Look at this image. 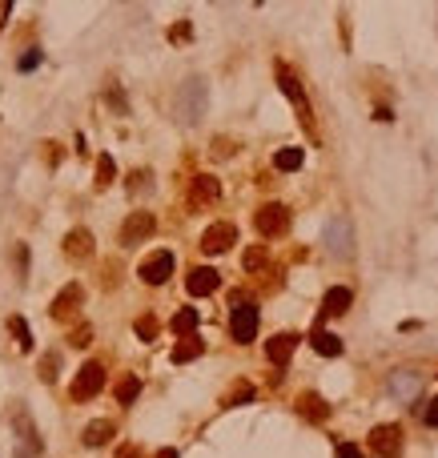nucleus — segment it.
I'll list each match as a JSON object with an SVG mask.
<instances>
[{
	"mask_svg": "<svg viewBox=\"0 0 438 458\" xmlns=\"http://www.w3.org/2000/svg\"><path fill=\"white\" fill-rule=\"evenodd\" d=\"M326 249L334 253V258H350L354 253V226H350V217L338 213V217H330L326 221V233H322Z\"/></svg>",
	"mask_w": 438,
	"mask_h": 458,
	"instance_id": "f257e3e1",
	"label": "nucleus"
},
{
	"mask_svg": "<svg viewBox=\"0 0 438 458\" xmlns=\"http://www.w3.org/2000/svg\"><path fill=\"white\" fill-rule=\"evenodd\" d=\"M229 334H233L238 346L254 342V338H258V306H249V302L233 306V313H229Z\"/></svg>",
	"mask_w": 438,
	"mask_h": 458,
	"instance_id": "f03ea898",
	"label": "nucleus"
},
{
	"mask_svg": "<svg viewBox=\"0 0 438 458\" xmlns=\"http://www.w3.org/2000/svg\"><path fill=\"white\" fill-rule=\"evenodd\" d=\"M370 450L378 458H398L402 455V426L398 422H382L370 430Z\"/></svg>",
	"mask_w": 438,
	"mask_h": 458,
	"instance_id": "7ed1b4c3",
	"label": "nucleus"
},
{
	"mask_svg": "<svg viewBox=\"0 0 438 458\" xmlns=\"http://www.w3.org/2000/svg\"><path fill=\"white\" fill-rule=\"evenodd\" d=\"M254 226H258L261 237H282V233L290 229V209H286V205H277V201H270V205H261V209H258Z\"/></svg>",
	"mask_w": 438,
	"mask_h": 458,
	"instance_id": "20e7f679",
	"label": "nucleus"
},
{
	"mask_svg": "<svg viewBox=\"0 0 438 458\" xmlns=\"http://www.w3.org/2000/svg\"><path fill=\"white\" fill-rule=\"evenodd\" d=\"M101 386H105V366L101 362H85L77 382H73V402H89V398H97Z\"/></svg>",
	"mask_w": 438,
	"mask_h": 458,
	"instance_id": "39448f33",
	"label": "nucleus"
},
{
	"mask_svg": "<svg viewBox=\"0 0 438 458\" xmlns=\"http://www.w3.org/2000/svg\"><path fill=\"white\" fill-rule=\"evenodd\" d=\"M177 109H181V121H197L201 117V109H205V81L201 77H189V81L181 84Z\"/></svg>",
	"mask_w": 438,
	"mask_h": 458,
	"instance_id": "423d86ee",
	"label": "nucleus"
},
{
	"mask_svg": "<svg viewBox=\"0 0 438 458\" xmlns=\"http://www.w3.org/2000/svg\"><path fill=\"white\" fill-rule=\"evenodd\" d=\"M137 274H141V281H145V286H161V281H169V274H173V253H169V249L149 253Z\"/></svg>",
	"mask_w": 438,
	"mask_h": 458,
	"instance_id": "0eeeda50",
	"label": "nucleus"
},
{
	"mask_svg": "<svg viewBox=\"0 0 438 458\" xmlns=\"http://www.w3.org/2000/svg\"><path fill=\"white\" fill-rule=\"evenodd\" d=\"M153 229H157V217H153L149 209H137L133 217H125V226H121V242H125V246H137V242L153 237Z\"/></svg>",
	"mask_w": 438,
	"mask_h": 458,
	"instance_id": "6e6552de",
	"label": "nucleus"
},
{
	"mask_svg": "<svg viewBox=\"0 0 438 458\" xmlns=\"http://www.w3.org/2000/svg\"><path fill=\"white\" fill-rule=\"evenodd\" d=\"M233 242H238V226L233 221H217V226H210L201 233V249L205 253H226Z\"/></svg>",
	"mask_w": 438,
	"mask_h": 458,
	"instance_id": "1a4fd4ad",
	"label": "nucleus"
},
{
	"mask_svg": "<svg viewBox=\"0 0 438 458\" xmlns=\"http://www.w3.org/2000/svg\"><path fill=\"white\" fill-rule=\"evenodd\" d=\"M217 286H221V278H217V269H210V265H194L189 278H185V290L194 297H210Z\"/></svg>",
	"mask_w": 438,
	"mask_h": 458,
	"instance_id": "9d476101",
	"label": "nucleus"
},
{
	"mask_svg": "<svg viewBox=\"0 0 438 458\" xmlns=\"http://www.w3.org/2000/svg\"><path fill=\"white\" fill-rule=\"evenodd\" d=\"M298 342H302V338L286 330V334H277V338H270V342H265V358L274 362V366H286V362L293 358V350H298Z\"/></svg>",
	"mask_w": 438,
	"mask_h": 458,
	"instance_id": "9b49d317",
	"label": "nucleus"
},
{
	"mask_svg": "<svg viewBox=\"0 0 438 458\" xmlns=\"http://www.w3.org/2000/svg\"><path fill=\"white\" fill-rule=\"evenodd\" d=\"M277 77H282V93L293 101L298 117L309 125V101H306V93H302V84H298V77H293V73H286V68H277Z\"/></svg>",
	"mask_w": 438,
	"mask_h": 458,
	"instance_id": "f8f14e48",
	"label": "nucleus"
},
{
	"mask_svg": "<svg viewBox=\"0 0 438 458\" xmlns=\"http://www.w3.org/2000/svg\"><path fill=\"white\" fill-rule=\"evenodd\" d=\"M65 253L73 258V262L93 258V233H89V229H68L65 233Z\"/></svg>",
	"mask_w": 438,
	"mask_h": 458,
	"instance_id": "ddd939ff",
	"label": "nucleus"
},
{
	"mask_svg": "<svg viewBox=\"0 0 438 458\" xmlns=\"http://www.w3.org/2000/svg\"><path fill=\"white\" fill-rule=\"evenodd\" d=\"M386 390L394 394V398H414V394L422 390V378L414 374V370H398V374H390V382H386Z\"/></svg>",
	"mask_w": 438,
	"mask_h": 458,
	"instance_id": "4468645a",
	"label": "nucleus"
},
{
	"mask_svg": "<svg viewBox=\"0 0 438 458\" xmlns=\"http://www.w3.org/2000/svg\"><path fill=\"white\" fill-rule=\"evenodd\" d=\"M81 286H65L61 294H57V302H52V318L57 322H68L73 313H77V306H81Z\"/></svg>",
	"mask_w": 438,
	"mask_h": 458,
	"instance_id": "2eb2a0df",
	"label": "nucleus"
},
{
	"mask_svg": "<svg viewBox=\"0 0 438 458\" xmlns=\"http://www.w3.org/2000/svg\"><path fill=\"white\" fill-rule=\"evenodd\" d=\"M309 346H314L322 358H338V354H342V338H338V334H330V330H314Z\"/></svg>",
	"mask_w": 438,
	"mask_h": 458,
	"instance_id": "dca6fc26",
	"label": "nucleus"
},
{
	"mask_svg": "<svg viewBox=\"0 0 438 458\" xmlns=\"http://www.w3.org/2000/svg\"><path fill=\"white\" fill-rule=\"evenodd\" d=\"M298 414H302V418H309V422H326L330 406H326L318 394H302V398H298Z\"/></svg>",
	"mask_w": 438,
	"mask_h": 458,
	"instance_id": "f3484780",
	"label": "nucleus"
},
{
	"mask_svg": "<svg viewBox=\"0 0 438 458\" xmlns=\"http://www.w3.org/2000/svg\"><path fill=\"white\" fill-rule=\"evenodd\" d=\"M302 161H306L302 145H290V149H277L274 153V169L277 173H293V169H302Z\"/></svg>",
	"mask_w": 438,
	"mask_h": 458,
	"instance_id": "a211bd4d",
	"label": "nucleus"
},
{
	"mask_svg": "<svg viewBox=\"0 0 438 458\" xmlns=\"http://www.w3.org/2000/svg\"><path fill=\"white\" fill-rule=\"evenodd\" d=\"M350 302H354V294H350L346 286H334V290H326L322 310L326 313H346V310H350Z\"/></svg>",
	"mask_w": 438,
	"mask_h": 458,
	"instance_id": "6ab92c4d",
	"label": "nucleus"
},
{
	"mask_svg": "<svg viewBox=\"0 0 438 458\" xmlns=\"http://www.w3.org/2000/svg\"><path fill=\"white\" fill-rule=\"evenodd\" d=\"M201 354H205V342H201L197 334H194V338H181V342L173 346V362H177V366H181V362H194V358H201Z\"/></svg>",
	"mask_w": 438,
	"mask_h": 458,
	"instance_id": "aec40b11",
	"label": "nucleus"
},
{
	"mask_svg": "<svg viewBox=\"0 0 438 458\" xmlns=\"http://www.w3.org/2000/svg\"><path fill=\"white\" fill-rule=\"evenodd\" d=\"M197 322H201V318H197V310L189 306V310H177V313H173V322H169V326H173V334H177V338H194Z\"/></svg>",
	"mask_w": 438,
	"mask_h": 458,
	"instance_id": "412c9836",
	"label": "nucleus"
},
{
	"mask_svg": "<svg viewBox=\"0 0 438 458\" xmlns=\"http://www.w3.org/2000/svg\"><path fill=\"white\" fill-rule=\"evenodd\" d=\"M109 438H113V422L109 418L85 426V446H101V442H109Z\"/></svg>",
	"mask_w": 438,
	"mask_h": 458,
	"instance_id": "4be33fe9",
	"label": "nucleus"
},
{
	"mask_svg": "<svg viewBox=\"0 0 438 458\" xmlns=\"http://www.w3.org/2000/svg\"><path fill=\"white\" fill-rule=\"evenodd\" d=\"M217 197H221L217 177H205V173H201V177L194 181V201H217Z\"/></svg>",
	"mask_w": 438,
	"mask_h": 458,
	"instance_id": "5701e85b",
	"label": "nucleus"
},
{
	"mask_svg": "<svg viewBox=\"0 0 438 458\" xmlns=\"http://www.w3.org/2000/svg\"><path fill=\"white\" fill-rule=\"evenodd\" d=\"M254 386H249V382H238V386H233V390L226 394V402H221V406H245V402H254Z\"/></svg>",
	"mask_w": 438,
	"mask_h": 458,
	"instance_id": "b1692460",
	"label": "nucleus"
},
{
	"mask_svg": "<svg viewBox=\"0 0 438 458\" xmlns=\"http://www.w3.org/2000/svg\"><path fill=\"white\" fill-rule=\"evenodd\" d=\"M137 394H141V378L129 374L121 386H117V402H121V406H133V398H137Z\"/></svg>",
	"mask_w": 438,
	"mask_h": 458,
	"instance_id": "393cba45",
	"label": "nucleus"
},
{
	"mask_svg": "<svg viewBox=\"0 0 438 458\" xmlns=\"http://www.w3.org/2000/svg\"><path fill=\"white\" fill-rule=\"evenodd\" d=\"M113 173H117V165L109 153H101V161H97V189H109L113 185Z\"/></svg>",
	"mask_w": 438,
	"mask_h": 458,
	"instance_id": "a878e982",
	"label": "nucleus"
},
{
	"mask_svg": "<svg viewBox=\"0 0 438 458\" xmlns=\"http://www.w3.org/2000/svg\"><path fill=\"white\" fill-rule=\"evenodd\" d=\"M8 330L17 334L20 350H33V334H29V322H24V318H8Z\"/></svg>",
	"mask_w": 438,
	"mask_h": 458,
	"instance_id": "bb28decb",
	"label": "nucleus"
},
{
	"mask_svg": "<svg viewBox=\"0 0 438 458\" xmlns=\"http://www.w3.org/2000/svg\"><path fill=\"white\" fill-rule=\"evenodd\" d=\"M270 262V253H265V246H254V249H245V269L249 274H258L261 265Z\"/></svg>",
	"mask_w": 438,
	"mask_h": 458,
	"instance_id": "cd10ccee",
	"label": "nucleus"
},
{
	"mask_svg": "<svg viewBox=\"0 0 438 458\" xmlns=\"http://www.w3.org/2000/svg\"><path fill=\"white\" fill-rule=\"evenodd\" d=\"M41 61H45V52H41V49H29V52H24V57L17 61V68H20V73H33Z\"/></svg>",
	"mask_w": 438,
	"mask_h": 458,
	"instance_id": "c85d7f7f",
	"label": "nucleus"
},
{
	"mask_svg": "<svg viewBox=\"0 0 438 458\" xmlns=\"http://www.w3.org/2000/svg\"><path fill=\"white\" fill-rule=\"evenodd\" d=\"M334 455H338V458H366V450H362L358 442H338V446H334Z\"/></svg>",
	"mask_w": 438,
	"mask_h": 458,
	"instance_id": "c756f323",
	"label": "nucleus"
},
{
	"mask_svg": "<svg viewBox=\"0 0 438 458\" xmlns=\"http://www.w3.org/2000/svg\"><path fill=\"white\" fill-rule=\"evenodd\" d=\"M137 334H141V342H153V338H157V318H141V322H137Z\"/></svg>",
	"mask_w": 438,
	"mask_h": 458,
	"instance_id": "7c9ffc66",
	"label": "nucleus"
},
{
	"mask_svg": "<svg viewBox=\"0 0 438 458\" xmlns=\"http://www.w3.org/2000/svg\"><path fill=\"white\" fill-rule=\"evenodd\" d=\"M41 378H45V382L57 378V354H45V362H41Z\"/></svg>",
	"mask_w": 438,
	"mask_h": 458,
	"instance_id": "2f4dec72",
	"label": "nucleus"
},
{
	"mask_svg": "<svg viewBox=\"0 0 438 458\" xmlns=\"http://www.w3.org/2000/svg\"><path fill=\"white\" fill-rule=\"evenodd\" d=\"M422 422H426V426H438V398H430V406L422 410Z\"/></svg>",
	"mask_w": 438,
	"mask_h": 458,
	"instance_id": "473e14b6",
	"label": "nucleus"
},
{
	"mask_svg": "<svg viewBox=\"0 0 438 458\" xmlns=\"http://www.w3.org/2000/svg\"><path fill=\"white\" fill-rule=\"evenodd\" d=\"M189 33H194V29H189V20H181L177 29H169V40H189Z\"/></svg>",
	"mask_w": 438,
	"mask_h": 458,
	"instance_id": "72a5a7b5",
	"label": "nucleus"
},
{
	"mask_svg": "<svg viewBox=\"0 0 438 458\" xmlns=\"http://www.w3.org/2000/svg\"><path fill=\"white\" fill-rule=\"evenodd\" d=\"M89 342H93V330H89V326L73 330V346H89Z\"/></svg>",
	"mask_w": 438,
	"mask_h": 458,
	"instance_id": "f704fd0d",
	"label": "nucleus"
},
{
	"mask_svg": "<svg viewBox=\"0 0 438 458\" xmlns=\"http://www.w3.org/2000/svg\"><path fill=\"white\" fill-rule=\"evenodd\" d=\"M117 458H141V450H137V446H121V450H117Z\"/></svg>",
	"mask_w": 438,
	"mask_h": 458,
	"instance_id": "c9c22d12",
	"label": "nucleus"
},
{
	"mask_svg": "<svg viewBox=\"0 0 438 458\" xmlns=\"http://www.w3.org/2000/svg\"><path fill=\"white\" fill-rule=\"evenodd\" d=\"M157 458H177V450H161V455H157Z\"/></svg>",
	"mask_w": 438,
	"mask_h": 458,
	"instance_id": "e433bc0d",
	"label": "nucleus"
}]
</instances>
